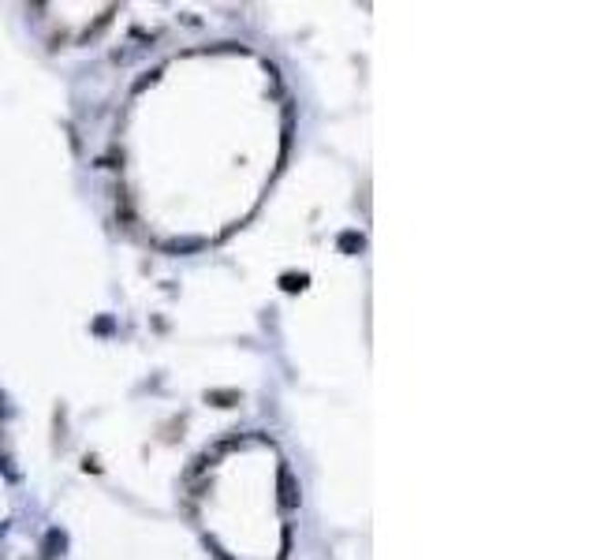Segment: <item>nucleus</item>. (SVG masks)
I'll use <instances>...</instances> for the list:
<instances>
[{
	"mask_svg": "<svg viewBox=\"0 0 597 560\" xmlns=\"http://www.w3.org/2000/svg\"><path fill=\"white\" fill-rule=\"evenodd\" d=\"M281 285H284V292H303L306 288V273H299V276L295 273H284Z\"/></svg>",
	"mask_w": 597,
	"mask_h": 560,
	"instance_id": "nucleus-3",
	"label": "nucleus"
},
{
	"mask_svg": "<svg viewBox=\"0 0 597 560\" xmlns=\"http://www.w3.org/2000/svg\"><path fill=\"white\" fill-rule=\"evenodd\" d=\"M363 244H366V239L358 235V232H344V235H340V247H344L347 254H358V251H363Z\"/></svg>",
	"mask_w": 597,
	"mask_h": 560,
	"instance_id": "nucleus-2",
	"label": "nucleus"
},
{
	"mask_svg": "<svg viewBox=\"0 0 597 560\" xmlns=\"http://www.w3.org/2000/svg\"><path fill=\"white\" fill-rule=\"evenodd\" d=\"M276 486H281V504L284 508H299L303 493H299V482H295L292 467H281V474H276Z\"/></svg>",
	"mask_w": 597,
	"mask_h": 560,
	"instance_id": "nucleus-1",
	"label": "nucleus"
},
{
	"mask_svg": "<svg viewBox=\"0 0 597 560\" xmlns=\"http://www.w3.org/2000/svg\"><path fill=\"white\" fill-rule=\"evenodd\" d=\"M49 549H64V534L53 531V534H49Z\"/></svg>",
	"mask_w": 597,
	"mask_h": 560,
	"instance_id": "nucleus-5",
	"label": "nucleus"
},
{
	"mask_svg": "<svg viewBox=\"0 0 597 560\" xmlns=\"http://www.w3.org/2000/svg\"><path fill=\"white\" fill-rule=\"evenodd\" d=\"M172 251H194V247H202V244H198V239H183V244H169Z\"/></svg>",
	"mask_w": 597,
	"mask_h": 560,
	"instance_id": "nucleus-4",
	"label": "nucleus"
}]
</instances>
